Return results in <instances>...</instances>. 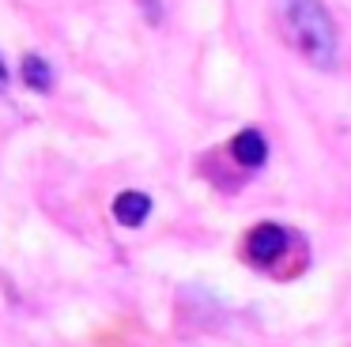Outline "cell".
<instances>
[{
    "mask_svg": "<svg viewBox=\"0 0 351 347\" xmlns=\"http://www.w3.org/2000/svg\"><path fill=\"white\" fill-rule=\"evenodd\" d=\"M272 8L283 42L317 72H332L340 60V34L328 8L321 0H272Z\"/></svg>",
    "mask_w": 351,
    "mask_h": 347,
    "instance_id": "cell-1",
    "label": "cell"
},
{
    "mask_svg": "<svg viewBox=\"0 0 351 347\" xmlns=\"http://www.w3.org/2000/svg\"><path fill=\"white\" fill-rule=\"evenodd\" d=\"M291 241L295 238H291L280 223H257L245 234V261L257 264V268H276V264L287 256Z\"/></svg>",
    "mask_w": 351,
    "mask_h": 347,
    "instance_id": "cell-2",
    "label": "cell"
},
{
    "mask_svg": "<svg viewBox=\"0 0 351 347\" xmlns=\"http://www.w3.org/2000/svg\"><path fill=\"white\" fill-rule=\"evenodd\" d=\"M152 215V196L140 193V189H125L114 196V219L121 226H144Z\"/></svg>",
    "mask_w": 351,
    "mask_h": 347,
    "instance_id": "cell-3",
    "label": "cell"
},
{
    "mask_svg": "<svg viewBox=\"0 0 351 347\" xmlns=\"http://www.w3.org/2000/svg\"><path fill=\"white\" fill-rule=\"evenodd\" d=\"M230 155H234L238 166L257 170V166H265V158H268V143H265V136H261L257 128H242V132L230 140Z\"/></svg>",
    "mask_w": 351,
    "mask_h": 347,
    "instance_id": "cell-4",
    "label": "cell"
},
{
    "mask_svg": "<svg viewBox=\"0 0 351 347\" xmlns=\"http://www.w3.org/2000/svg\"><path fill=\"white\" fill-rule=\"evenodd\" d=\"M19 72H23V83L31 91H49L53 87V68H49V60H42L38 53H27Z\"/></svg>",
    "mask_w": 351,
    "mask_h": 347,
    "instance_id": "cell-5",
    "label": "cell"
},
{
    "mask_svg": "<svg viewBox=\"0 0 351 347\" xmlns=\"http://www.w3.org/2000/svg\"><path fill=\"white\" fill-rule=\"evenodd\" d=\"M140 8H144L147 23H159L162 19V4H159V0H140Z\"/></svg>",
    "mask_w": 351,
    "mask_h": 347,
    "instance_id": "cell-6",
    "label": "cell"
},
{
    "mask_svg": "<svg viewBox=\"0 0 351 347\" xmlns=\"http://www.w3.org/2000/svg\"><path fill=\"white\" fill-rule=\"evenodd\" d=\"M8 87V64H4V60H0V91Z\"/></svg>",
    "mask_w": 351,
    "mask_h": 347,
    "instance_id": "cell-7",
    "label": "cell"
}]
</instances>
